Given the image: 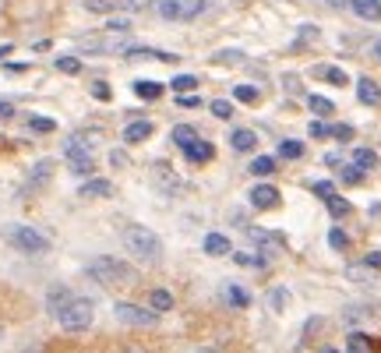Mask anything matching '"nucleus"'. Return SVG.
<instances>
[{"instance_id":"1","label":"nucleus","mask_w":381,"mask_h":353,"mask_svg":"<svg viewBox=\"0 0 381 353\" xmlns=\"http://www.w3.org/2000/svg\"><path fill=\"white\" fill-rule=\"evenodd\" d=\"M85 276L99 286H106V290H121V286L134 283V269L121 258H92L85 265Z\"/></svg>"},{"instance_id":"2","label":"nucleus","mask_w":381,"mask_h":353,"mask_svg":"<svg viewBox=\"0 0 381 353\" xmlns=\"http://www.w3.org/2000/svg\"><path fill=\"white\" fill-rule=\"evenodd\" d=\"M124 248H127L134 258L149 261V265L163 258V241L156 237L152 230H145V226H127V230H124Z\"/></svg>"},{"instance_id":"3","label":"nucleus","mask_w":381,"mask_h":353,"mask_svg":"<svg viewBox=\"0 0 381 353\" xmlns=\"http://www.w3.org/2000/svg\"><path fill=\"white\" fill-rule=\"evenodd\" d=\"M74 46L81 53H131V39L127 36H113V32H85L74 39Z\"/></svg>"},{"instance_id":"4","label":"nucleus","mask_w":381,"mask_h":353,"mask_svg":"<svg viewBox=\"0 0 381 353\" xmlns=\"http://www.w3.org/2000/svg\"><path fill=\"white\" fill-rule=\"evenodd\" d=\"M92 314H96V304L89 297H71L68 307L56 314V321H61L64 332H85L92 325Z\"/></svg>"},{"instance_id":"5","label":"nucleus","mask_w":381,"mask_h":353,"mask_svg":"<svg viewBox=\"0 0 381 353\" xmlns=\"http://www.w3.org/2000/svg\"><path fill=\"white\" fill-rule=\"evenodd\" d=\"M8 241H11L18 251H28V254L50 251V241L43 237L39 230H32V226H8Z\"/></svg>"},{"instance_id":"6","label":"nucleus","mask_w":381,"mask_h":353,"mask_svg":"<svg viewBox=\"0 0 381 353\" xmlns=\"http://www.w3.org/2000/svg\"><path fill=\"white\" fill-rule=\"evenodd\" d=\"M113 314L124 321V325H134V329H152L156 321H159V314L152 311V307H141V304H127V301H121L113 307Z\"/></svg>"},{"instance_id":"7","label":"nucleus","mask_w":381,"mask_h":353,"mask_svg":"<svg viewBox=\"0 0 381 353\" xmlns=\"http://www.w3.org/2000/svg\"><path fill=\"white\" fill-rule=\"evenodd\" d=\"M156 8L166 21H191L205 11V0H159Z\"/></svg>"},{"instance_id":"8","label":"nucleus","mask_w":381,"mask_h":353,"mask_svg":"<svg viewBox=\"0 0 381 353\" xmlns=\"http://www.w3.org/2000/svg\"><path fill=\"white\" fill-rule=\"evenodd\" d=\"M99 145H106V134H103L99 128H81V131L71 134V141H68V149H64V152H85V156H96Z\"/></svg>"},{"instance_id":"9","label":"nucleus","mask_w":381,"mask_h":353,"mask_svg":"<svg viewBox=\"0 0 381 353\" xmlns=\"http://www.w3.org/2000/svg\"><path fill=\"white\" fill-rule=\"evenodd\" d=\"M251 205L254 209H272V205H279V191L272 184H258L251 188Z\"/></svg>"},{"instance_id":"10","label":"nucleus","mask_w":381,"mask_h":353,"mask_svg":"<svg viewBox=\"0 0 381 353\" xmlns=\"http://www.w3.org/2000/svg\"><path fill=\"white\" fill-rule=\"evenodd\" d=\"M127 57H131V61H149V64H173V61H177V53H166V50H141V46H134Z\"/></svg>"},{"instance_id":"11","label":"nucleus","mask_w":381,"mask_h":353,"mask_svg":"<svg viewBox=\"0 0 381 353\" xmlns=\"http://www.w3.org/2000/svg\"><path fill=\"white\" fill-rule=\"evenodd\" d=\"M71 297H74V293H71L68 286H50V293H46V307H50V314H61V311L68 307Z\"/></svg>"},{"instance_id":"12","label":"nucleus","mask_w":381,"mask_h":353,"mask_svg":"<svg viewBox=\"0 0 381 353\" xmlns=\"http://www.w3.org/2000/svg\"><path fill=\"white\" fill-rule=\"evenodd\" d=\"M113 194V184L110 181H85L81 188H78V198L81 201H89V198H110Z\"/></svg>"},{"instance_id":"13","label":"nucleus","mask_w":381,"mask_h":353,"mask_svg":"<svg viewBox=\"0 0 381 353\" xmlns=\"http://www.w3.org/2000/svg\"><path fill=\"white\" fill-rule=\"evenodd\" d=\"M64 156H68V163H71V170L78 176H92L96 173V156H85V152H64Z\"/></svg>"},{"instance_id":"14","label":"nucleus","mask_w":381,"mask_h":353,"mask_svg":"<svg viewBox=\"0 0 381 353\" xmlns=\"http://www.w3.org/2000/svg\"><path fill=\"white\" fill-rule=\"evenodd\" d=\"M212 152H216V149H212L209 141H201V138H194V141L187 145V149H184V156H187L191 163H209V159H212Z\"/></svg>"},{"instance_id":"15","label":"nucleus","mask_w":381,"mask_h":353,"mask_svg":"<svg viewBox=\"0 0 381 353\" xmlns=\"http://www.w3.org/2000/svg\"><path fill=\"white\" fill-rule=\"evenodd\" d=\"M357 96H360V103H367V106H378V103H381V88H378V81H371V78H360V81H357Z\"/></svg>"},{"instance_id":"16","label":"nucleus","mask_w":381,"mask_h":353,"mask_svg":"<svg viewBox=\"0 0 381 353\" xmlns=\"http://www.w3.org/2000/svg\"><path fill=\"white\" fill-rule=\"evenodd\" d=\"M149 134H152V124H149V121H131V124L124 128V141H127V145H134V141H145Z\"/></svg>"},{"instance_id":"17","label":"nucleus","mask_w":381,"mask_h":353,"mask_svg":"<svg viewBox=\"0 0 381 353\" xmlns=\"http://www.w3.org/2000/svg\"><path fill=\"white\" fill-rule=\"evenodd\" d=\"M353 11L364 21H378L381 18V0H353Z\"/></svg>"},{"instance_id":"18","label":"nucleus","mask_w":381,"mask_h":353,"mask_svg":"<svg viewBox=\"0 0 381 353\" xmlns=\"http://www.w3.org/2000/svg\"><path fill=\"white\" fill-rule=\"evenodd\" d=\"M346 353H374V339L364 332H349L346 339Z\"/></svg>"},{"instance_id":"19","label":"nucleus","mask_w":381,"mask_h":353,"mask_svg":"<svg viewBox=\"0 0 381 353\" xmlns=\"http://www.w3.org/2000/svg\"><path fill=\"white\" fill-rule=\"evenodd\" d=\"M149 307H152L156 314L169 311V307H173V293H169V290H163V286H159V290H152V293H149Z\"/></svg>"},{"instance_id":"20","label":"nucleus","mask_w":381,"mask_h":353,"mask_svg":"<svg viewBox=\"0 0 381 353\" xmlns=\"http://www.w3.org/2000/svg\"><path fill=\"white\" fill-rule=\"evenodd\" d=\"M134 96L145 99V103H152V99L163 96V85L159 81H134Z\"/></svg>"},{"instance_id":"21","label":"nucleus","mask_w":381,"mask_h":353,"mask_svg":"<svg viewBox=\"0 0 381 353\" xmlns=\"http://www.w3.org/2000/svg\"><path fill=\"white\" fill-rule=\"evenodd\" d=\"M229 141H233V149H237V152H251L254 149V145H258V138H254V131H233L229 134Z\"/></svg>"},{"instance_id":"22","label":"nucleus","mask_w":381,"mask_h":353,"mask_svg":"<svg viewBox=\"0 0 381 353\" xmlns=\"http://www.w3.org/2000/svg\"><path fill=\"white\" fill-rule=\"evenodd\" d=\"M205 251L209 254H229V237H223V233H209V237H205Z\"/></svg>"},{"instance_id":"23","label":"nucleus","mask_w":381,"mask_h":353,"mask_svg":"<svg viewBox=\"0 0 381 353\" xmlns=\"http://www.w3.org/2000/svg\"><path fill=\"white\" fill-rule=\"evenodd\" d=\"M353 166L357 170H374L378 166V152L374 149H357L353 152Z\"/></svg>"},{"instance_id":"24","label":"nucleus","mask_w":381,"mask_h":353,"mask_svg":"<svg viewBox=\"0 0 381 353\" xmlns=\"http://www.w3.org/2000/svg\"><path fill=\"white\" fill-rule=\"evenodd\" d=\"M223 297H226V304H233V307H247V304H251V297H247L240 286H226Z\"/></svg>"},{"instance_id":"25","label":"nucleus","mask_w":381,"mask_h":353,"mask_svg":"<svg viewBox=\"0 0 381 353\" xmlns=\"http://www.w3.org/2000/svg\"><path fill=\"white\" fill-rule=\"evenodd\" d=\"M325 205H329V212L336 216V219H342V216H349V209H353V205H349L342 194H332V198H325Z\"/></svg>"},{"instance_id":"26","label":"nucleus","mask_w":381,"mask_h":353,"mask_svg":"<svg viewBox=\"0 0 381 353\" xmlns=\"http://www.w3.org/2000/svg\"><path fill=\"white\" fill-rule=\"evenodd\" d=\"M307 106H311V113H318V117H332V113H336L332 99H325V96H311Z\"/></svg>"},{"instance_id":"27","label":"nucleus","mask_w":381,"mask_h":353,"mask_svg":"<svg viewBox=\"0 0 381 353\" xmlns=\"http://www.w3.org/2000/svg\"><path fill=\"white\" fill-rule=\"evenodd\" d=\"M198 138V131L194 128H187V124H181V128H173V141L181 145V149H187V145Z\"/></svg>"},{"instance_id":"28","label":"nucleus","mask_w":381,"mask_h":353,"mask_svg":"<svg viewBox=\"0 0 381 353\" xmlns=\"http://www.w3.org/2000/svg\"><path fill=\"white\" fill-rule=\"evenodd\" d=\"M272 170H276V159H272V156H258V159L251 163V173H254V176H269Z\"/></svg>"},{"instance_id":"29","label":"nucleus","mask_w":381,"mask_h":353,"mask_svg":"<svg viewBox=\"0 0 381 353\" xmlns=\"http://www.w3.org/2000/svg\"><path fill=\"white\" fill-rule=\"evenodd\" d=\"M53 173V159H43V163H36V170H32V181H28V188H36V184H43L46 176Z\"/></svg>"},{"instance_id":"30","label":"nucleus","mask_w":381,"mask_h":353,"mask_svg":"<svg viewBox=\"0 0 381 353\" xmlns=\"http://www.w3.org/2000/svg\"><path fill=\"white\" fill-rule=\"evenodd\" d=\"M169 88H173L177 96H187V88H198V81H194L191 74H177V78L169 81Z\"/></svg>"},{"instance_id":"31","label":"nucleus","mask_w":381,"mask_h":353,"mask_svg":"<svg viewBox=\"0 0 381 353\" xmlns=\"http://www.w3.org/2000/svg\"><path fill=\"white\" fill-rule=\"evenodd\" d=\"M279 156H282V159H300V156H304V145H300V141H282V145H279Z\"/></svg>"},{"instance_id":"32","label":"nucleus","mask_w":381,"mask_h":353,"mask_svg":"<svg viewBox=\"0 0 381 353\" xmlns=\"http://www.w3.org/2000/svg\"><path fill=\"white\" fill-rule=\"evenodd\" d=\"M233 261H237V265H251V269H261V265H265V258L251 254V251H237V254H233Z\"/></svg>"},{"instance_id":"33","label":"nucleus","mask_w":381,"mask_h":353,"mask_svg":"<svg viewBox=\"0 0 381 353\" xmlns=\"http://www.w3.org/2000/svg\"><path fill=\"white\" fill-rule=\"evenodd\" d=\"M233 99H240V103H258V88H254V85H237V88H233Z\"/></svg>"},{"instance_id":"34","label":"nucleus","mask_w":381,"mask_h":353,"mask_svg":"<svg viewBox=\"0 0 381 353\" xmlns=\"http://www.w3.org/2000/svg\"><path fill=\"white\" fill-rule=\"evenodd\" d=\"M240 61H244L240 50H219L216 53V64H240Z\"/></svg>"},{"instance_id":"35","label":"nucleus","mask_w":381,"mask_h":353,"mask_svg":"<svg viewBox=\"0 0 381 353\" xmlns=\"http://www.w3.org/2000/svg\"><path fill=\"white\" fill-rule=\"evenodd\" d=\"M28 128H32V131H39V134H46V131H53L56 124L50 121V117H28Z\"/></svg>"},{"instance_id":"36","label":"nucleus","mask_w":381,"mask_h":353,"mask_svg":"<svg viewBox=\"0 0 381 353\" xmlns=\"http://www.w3.org/2000/svg\"><path fill=\"white\" fill-rule=\"evenodd\" d=\"M212 113L219 117V121H229V117H233V103H229V99H216V103H212Z\"/></svg>"},{"instance_id":"37","label":"nucleus","mask_w":381,"mask_h":353,"mask_svg":"<svg viewBox=\"0 0 381 353\" xmlns=\"http://www.w3.org/2000/svg\"><path fill=\"white\" fill-rule=\"evenodd\" d=\"M85 8L96 11V14H103V11H113V8H116V0H85Z\"/></svg>"},{"instance_id":"38","label":"nucleus","mask_w":381,"mask_h":353,"mask_svg":"<svg viewBox=\"0 0 381 353\" xmlns=\"http://www.w3.org/2000/svg\"><path fill=\"white\" fill-rule=\"evenodd\" d=\"M56 68H61L64 74H78V71H81V61H74V57H61V61H56Z\"/></svg>"},{"instance_id":"39","label":"nucleus","mask_w":381,"mask_h":353,"mask_svg":"<svg viewBox=\"0 0 381 353\" xmlns=\"http://www.w3.org/2000/svg\"><path fill=\"white\" fill-rule=\"evenodd\" d=\"M329 244L336 248V251H346V244H349V237L342 230H329Z\"/></svg>"},{"instance_id":"40","label":"nucleus","mask_w":381,"mask_h":353,"mask_svg":"<svg viewBox=\"0 0 381 353\" xmlns=\"http://www.w3.org/2000/svg\"><path fill=\"white\" fill-rule=\"evenodd\" d=\"M321 74H325V78H329L332 85H346V81H349L342 68H325V71H321Z\"/></svg>"},{"instance_id":"41","label":"nucleus","mask_w":381,"mask_h":353,"mask_svg":"<svg viewBox=\"0 0 381 353\" xmlns=\"http://www.w3.org/2000/svg\"><path fill=\"white\" fill-rule=\"evenodd\" d=\"M342 181H346V184H360V181H364V170L346 166V170H342Z\"/></svg>"},{"instance_id":"42","label":"nucleus","mask_w":381,"mask_h":353,"mask_svg":"<svg viewBox=\"0 0 381 353\" xmlns=\"http://www.w3.org/2000/svg\"><path fill=\"white\" fill-rule=\"evenodd\" d=\"M110 96H113V92H110L106 81H92V99H106V103H110Z\"/></svg>"},{"instance_id":"43","label":"nucleus","mask_w":381,"mask_h":353,"mask_svg":"<svg viewBox=\"0 0 381 353\" xmlns=\"http://www.w3.org/2000/svg\"><path fill=\"white\" fill-rule=\"evenodd\" d=\"M149 4H152V0H116V8H124V11H141Z\"/></svg>"},{"instance_id":"44","label":"nucleus","mask_w":381,"mask_h":353,"mask_svg":"<svg viewBox=\"0 0 381 353\" xmlns=\"http://www.w3.org/2000/svg\"><path fill=\"white\" fill-rule=\"evenodd\" d=\"M332 134H336L339 141H349V138H353V128H349V124H336V128H332Z\"/></svg>"},{"instance_id":"45","label":"nucleus","mask_w":381,"mask_h":353,"mask_svg":"<svg viewBox=\"0 0 381 353\" xmlns=\"http://www.w3.org/2000/svg\"><path fill=\"white\" fill-rule=\"evenodd\" d=\"M314 194H321V198H332L336 191H332V184H329V181H318V184H314Z\"/></svg>"},{"instance_id":"46","label":"nucleus","mask_w":381,"mask_h":353,"mask_svg":"<svg viewBox=\"0 0 381 353\" xmlns=\"http://www.w3.org/2000/svg\"><path fill=\"white\" fill-rule=\"evenodd\" d=\"M177 103H181V106H184V110H194V106H198V103H201V99H198V96H194V92H187V96H177Z\"/></svg>"},{"instance_id":"47","label":"nucleus","mask_w":381,"mask_h":353,"mask_svg":"<svg viewBox=\"0 0 381 353\" xmlns=\"http://www.w3.org/2000/svg\"><path fill=\"white\" fill-rule=\"evenodd\" d=\"M269 304H272V307H282V304H286V293H276V290H272V293H269Z\"/></svg>"},{"instance_id":"48","label":"nucleus","mask_w":381,"mask_h":353,"mask_svg":"<svg viewBox=\"0 0 381 353\" xmlns=\"http://www.w3.org/2000/svg\"><path fill=\"white\" fill-rule=\"evenodd\" d=\"M8 117H14V106L0 99V121H8Z\"/></svg>"},{"instance_id":"49","label":"nucleus","mask_w":381,"mask_h":353,"mask_svg":"<svg viewBox=\"0 0 381 353\" xmlns=\"http://www.w3.org/2000/svg\"><path fill=\"white\" fill-rule=\"evenodd\" d=\"M364 261L371 265V269H381V251H371V254H367Z\"/></svg>"},{"instance_id":"50","label":"nucleus","mask_w":381,"mask_h":353,"mask_svg":"<svg viewBox=\"0 0 381 353\" xmlns=\"http://www.w3.org/2000/svg\"><path fill=\"white\" fill-rule=\"evenodd\" d=\"M311 134H314V138H325V134H329V128L314 121V124H311Z\"/></svg>"},{"instance_id":"51","label":"nucleus","mask_w":381,"mask_h":353,"mask_svg":"<svg viewBox=\"0 0 381 353\" xmlns=\"http://www.w3.org/2000/svg\"><path fill=\"white\" fill-rule=\"evenodd\" d=\"M121 353H145V346H138V343H127V346H121Z\"/></svg>"},{"instance_id":"52","label":"nucleus","mask_w":381,"mask_h":353,"mask_svg":"<svg viewBox=\"0 0 381 353\" xmlns=\"http://www.w3.org/2000/svg\"><path fill=\"white\" fill-rule=\"evenodd\" d=\"M321 4H329V8H342L346 0H321Z\"/></svg>"},{"instance_id":"53","label":"nucleus","mask_w":381,"mask_h":353,"mask_svg":"<svg viewBox=\"0 0 381 353\" xmlns=\"http://www.w3.org/2000/svg\"><path fill=\"white\" fill-rule=\"evenodd\" d=\"M11 53V46H0V57H8Z\"/></svg>"},{"instance_id":"54","label":"nucleus","mask_w":381,"mask_h":353,"mask_svg":"<svg viewBox=\"0 0 381 353\" xmlns=\"http://www.w3.org/2000/svg\"><path fill=\"white\" fill-rule=\"evenodd\" d=\"M374 53H378V61H381V39H378V46H374Z\"/></svg>"},{"instance_id":"55","label":"nucleus","mask_w":381,"mask_h":353,"mask_svg":"<svg viewBox=\"0 0 381 353\" xmlns=\"http://www.w3.org/2000/svg\"><path fill=\"white\" fill-rule=\"evenodd\" d=\"M194 353H216V350H194Z\"/></svg>"},{"instance_id":"56","label":"nucleus","mask_w":381,"mask_h":353,"mask_svg":"<svg viewBox=\"0 0 381 353\" xmlns=\"http://www.w3.org/2000/svg\"><path fill=\"white\" fill-rule=\"evenodd\" d=\"M0 339H4V325H0Z\"/></svg>"},{"instance_id":"57","label":"nucleus","mask_w":381,"mask_h":353,"mask_svg":"<svg viewBox=\"0 0 381 353\" xmlns=\"http://www.w3.org/2000/svg\"><path fill=\"white\" fill-rule=\"evenodd\" d=\"M4 4H8V0H0V8H4Z\"/></svg>"}]
</instances>
